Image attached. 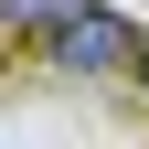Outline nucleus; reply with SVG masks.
<instances>
[{"label": "nucleus", "instance_id": "obj_1", "mask_svg": "<svg viewBox=\"0 0 149 149\" xmlns=\"http://www.w3.org/2000/svg\"><path fill=\"white\" fill-rule=\"evenodd\" d=\"M43 64H53V74H74V85L139 74V22H128V11H96V0H74L64 22L43 32Z\"/></svg>", "mask_w": 149, "mask_h": 149}, {"label": "nucleus", "instance_id": "obj_2", "mask_svg": "<svg viewBox=\"0 0 149 149\" xmlns=\"http://www.w3.org/2000/svg\"><path fill=\"white\" fill-rule=\"evenodd\" d=\"M64 11H74V0H0V22H11V32H32V43H43Z\"/></svg>", "mask_w": 149, "mask_h": 149}, {"label": "nucleus", "instance_id": "obj_3", "mask_svg": "<svg viewBox=\"0 0 149 149\" xmlns=\"http://www.w3.org/2000/svg\"><path fill=\"white\" fill-rule=\"evenodd\" d=\"M139 85H149V43H139Z\"/></svg>", "mask_w": 149, "mask_h": 149}]
</instances>
